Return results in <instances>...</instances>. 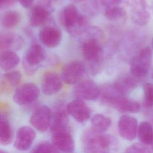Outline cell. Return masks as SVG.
Instances as JSON below:
<instances>
[{"mask_svg":"<svg viewBox=\"0 0 153 153\" xmlns=\"http://www.w3.org/2000/svg\"><path fill=\"white\" fill-rule=\"evenodd\" d=\"M100 97L105 104L122 113L134 114L140 110V105L138 102L120 93L113 84L105 85L100 88Z\"/></svg>","mask_w":153,"mask_h":153,"instance_id":"6da1fadb","label":"cell"},{"mask_svg":"<svg viewBox=\"0 0 153 153\" xmlns=\"http://www.w3.org/2000/svg\"><path fill=\"white\" fill-rule=\"evenodd\" d=\"M81 142L85 153H112L118 143L113 136L96 132L91 128L83 133Z\"/></svg>","mask_w":153,"mask_h":153,"instance_id":"7a4b0ae2","label":"cell"},{"mask_svg":"<svg viewBox=\"0 0 153 153\" xmlns=\"http://www.w3.org/2000/svg\"><path fill=\"white\" fill-rule=\"evenodd\" d=\"M59 20L63 27L74 36L82 35L90 27L88 19L79 13L75 5L72 4L66 5L62 9Z\"/></svg>","mask_w":153,"mask_h":153,"instance_id":"3957f363","label":"cell"},{"mask_svg":"<svg viewBox=\"0 0 153 153\" xmlns=\"http://www.w3.org/2000/svg\"><path fill=\"white\" fill-rule=\"evenodd\" d=\"M81 50L87 68L93 75L98 74L103 59V50L99 41L93 37L86 39L82 44Z\"/></svg>","mask_w":153,"mask_h":153,"instance_id":"277c9868","label":"cell"},{"mask_svg":"<svg viewBox=\"0 0 153 153\" xmlns=\"http://www.w3.org/2000/svg\"><path fill=\"white\" fill-rule=\"evenodd\" d=\"M152 60V50L149 47L142 48L130 60V74L140 79L149 72Z\"/></svg>","mask_w":153,"mask_h":153,"instance_id":"5b68a950","label":"cell"},{"mask_svg":"<svg viewBox=\"0 0 153 153\" xmlns=\"http://www.w3.org/2000/svg\"><path fill=\"white\" fill-rule=\"evenodd\" d=\"M53 11L51 0H38L29 13L30 25L33 27L46 26L51 20Z\"/></svg>","mask_w":153,"mask_h":153,"instance_id":"8992f818","label":"cell"},{"mask_svg":"<svg viewBox=\"0 0 153 153\" xmlns=\"http://www.w3.org/2000/svg\"><path fill=\"white\" fill-rule=\"evenodd\" d=\"M87 66L82 61L73 60L67 63L61 72L62 79L68 84H77L86 74Z\"/></svg>","mask_w":153,"mask_h":153,"instance_id":"52a82bcc","label":"cell"},{"mask_svg":"<svg viewBox=\"0 0 153 153\" xmlns=\"http://www.w3.org/2000/svg\"><path fill=\"white\" fill-rule=\"evenodd\" d=\"M39 96V89L34 83L26 82L18 86L13 94V100L18 105H26L34 102Z\"/></svg>","mask_w":153,"mask_h":153,"instance_id":"ba28073f","label":"cell"},{"mask_svg":"<svg viewBox=\"0 0 153 153\" xmlns=\"http://www.w3.org/2000/svg\"><path fill=\"white\" fill-rule=\"evenodd\" d=\"M73 94L76 99L94 100L100 97V88L92 80H82L74 87Z\"/></svg>","mask_w":153,"mask_h":153,"instance_id":"9c48e42d","label":"cell"},{"mask_svg":"<svg viewBox=\"0 0 153 153\" xmlns=\"http://www.w3.org/2000/svg\"><path fill=\"white\" fill-rule=\"evenodd\" d=\"M130 13L131 20L139 26L148 24L151 18L146 0H130Z\"/></svg>","mask_w":153,"mask_h":153,"instance_id":"30bf717a","label":"cell"},{"mask_svg":"<svg viewBox=\"0 0 153 153\" xmlns=\"http://www.w3.org/2000/svg\"><path fill=\"white\" fill-rule=\"evenodd\" d=\"M51 118L52 114L50 108L42 105L33 111L30 118V123L38 131L44 132L50 127Z\"/></svg>","mask_w":153,"mask_h":153,"instance_id":"8fae6325","label":"cell"},{"mask_svg":"<svg viewBox=\"0 0 153 153\" xmlns=\"http://www.w3.org/2000/svg\"><path fill=\"white\" fill-rule=\"evenodd\" d=\"M138 127L136 119L130 115H122L118 121V132L120 136L127 140L131 141L136 138Z\"/></svg>","mask_w":153,"mask_h":153,"instance_id":"7c38bea8","label":"cell"},{"mask_svg":"<svg viewBox=\"0 0 153 153\" xmlns=\"http://www.w3.org/2000/svg\"><path fill=\"white\" fill-rule=\"evenodd\" d=\"M66 109L68 114L79 123L85 122L91 116V110L83 100H71L67 104Z\"/></svg>","mask_w":153,"mask_h":153,"instance_id":"4fadbf2b","label":"cell"},{"mask_svg":"<svg viewBox=\"0 0 153 153\" xmlns=\"http://www.w3.org/2000/svg\"><path fill=\"white\" fill-rule=\"evenodd\" d=\"M52 143L58 150L66 152H72L75 149V142L70 130H60L51 133Z\"/></svg>","mask_w":153,"mask_h":153,"instance_id":"5bb4252c","label":"cell"},{"mask_svg":"<svg viewBox=\"0 0 153 153\" xmlns=\"http://www.w3.org/2000/svg\"><path fill=\"white\" fill-rule=\"evenodd\" d=\"M36 137L35 130L29 126H23L17 131L14 141V147L19 151L28 150L32 146Z\"/></svg>","mask_w":153,"mask_h":153,"instance_id":"9a60e30c","label":"cell"},{"mask_svg":"<svg viewBox=\"0 0 153 153\" xmlns=\"http://www.w3.org/2000/svg\"><path fill=\"white\" fill-rule=\"evenodd\" d=\"M61 31L56 27L50 25L44 26L39 33L41 42L48 48H54L59 45L62 40Z\"/></svg>","mask_w":153,"mask_h":153,"instance_id":"2e32d148","label":"cell"},{"mask_svg":"<svg viewBox=\"0 0 153 153\" xmlns=\"http://www.w3.org/2000/svg\"><path fill=\"white\" fill-rule=\"evenodd\" d=\"M62 87V78L59 75L52 71L44 74L41 83L42 92L48 96L58 93Z\"/></svg>","mask_w":153,"mask_h":153,"instance_id":"e0dca14e","label":"cell"},{"mask_svg":"<svg viewBox=\"0 0 153 153\" xmlns=\"http://www.w3.org/2000/svg\"><path fill=\"white\" fill-rule=\"evenodd\" d=\"M24 44V39L17 33L7 32L1 35L0 48L1 50L15 51L20 50Z\"/></svg>","mask_w":153,"mask_h":153,"instance_id":"ac0fdd59","label":"cell"},{"mask_svg":"<svg viewBox=\"0 0 153 153\" xmlns=\"http://www.w3.org/2000/svg\"><path fill=\"white\" fill-rule=\"evenodd\" d=\"M45 51L44 48L39 44L34 42L29 47L23 63L28 65L38 67V65L45 59Z\"/></svg>","mask_w":153,"mask_h":153,"instance_id":"d6986e66","label":"cell"},{"mask_svg":"<svg viewBox=\"0 0 153 153\" xmlns=\"http://www.w3.org/2000/svg\"><path fill=\"white\" fill-rule=\"evenodd\" d=\"M139 80L131 74L124 75L120 76L113 85L116 90L121 94L126 95L134 90L139 82Z\"/></svg>","mask_w":153,"mask_h":153,"instance_id":"ffe728a7","label":"cell"},{"mask_svg":"<svg viewBox=\"0 0 153 153\" xmlns=\"http://www.w3.org/2000/svg\"><path fill=\"white\" fill-rule=\"evenodd\" d=\"M20 62V57L12 51H3L0 56V65L2 70L10 71L15 68Z\"/></svg>","mask_w":153,"mask_h":153,"instance_id":"44dd1931","label":"cell"},{"mask_svg":"<svg viewBox=\"0 0 153 153\" xmlns=\"http://www.w3.org/2000/svg\"><path fill=\"white\" fill-rule=\"evenodd\" d=\"M137 136L140 142L145 145H152L153 143V127L147 122H142L138 127Z\"/></svg>","mask_w":153,"mask_h":153,"instance_id":"7402d4cb","label":"cell"},{"mask_svg":"<svg viewBox=\"0 0 153 153\" xmlns=\"http://www.w3.org/2000/svg\"><path fill=\"white\" fill-rule=\"evenodd\" d=\"M111 119L102 114H95L91 119V129L99 133H103L106 131L111 126Z\"/></svg>","mask_w":153,"mask_h":153,"instance_id":"603a6c76","label":"cell"},{"mask_svg":"<svg viewBox=\"0 0 153 153\" xmlns=\"http://www.w3.org/2000/svg\"><path fill=\"white\" fill-rule=\"evenodd\" d=\"M13 130L5 115H1L0 126V142L2 145L11 143L13 140Z\"/></svg>","mask_w":153,"mask_h":153,"instance_id":"cb8c5ba5","label":"cell"},{"mask_svg":"<svg viewBox=\"0 0 153 153\" xmlns=\"http://www.w3.org/2000/svg\"><path fill=\"white\" fill-rule=\"evenodd\" d=\"M20 20V14L13 10H10L4 13L1 18V25L6 29H11L16 27Z\"/></svg>","mask_w":153,"mask_h":153,"instance_id":"d4e9b609","label":"cell"},{"mask_svg":"<svg viewBox=\"0 0 153 153\" xmlns=\"http://www.w3.org/2000/svg\"><path fill=\"white\" fill-rule=\"evenodd\" d=\"M22 75L19 71H11L5 73L2 78L1 87H14L17 85L21 80Z\"/></svg>","mask_w":153,"mask_h":153,"instance_id":"484cf974","label":"cell"},{"mask_svg":"<svg viewBox=\"0 0 153 153\" xmlns=\"http://www.w3.org/2000/svg\"><path fill=\"white\" fill-rule=\"evenodd\" d=\"M103 12L105 17L109 21H117L123 19L126 16V10L121 6L109 7Z\"/></svg>","mask_w":153,"mask_h":153,"instance_id":"4316f807","label":"cell"},{"mask_svg":"<svg viewBox=\"0 0 153 153\" xmlns=\"http://www.w3.org/2000/svg\"><path fill=\"white\" fill-rule=\"evenodd\" d=\"M143 104L148 108L153 107V84L146 82L143 85Z\"/></svg>","mask_w":153,"mask_h":153,"instance_id":"83f0119b","label":"cell"},{"mask_svg":"<svg viewBox=\"0 0 153 153\" xmlns=\"http://www.w3.org/2000/svg\"><path fill=\"white\" fill-rule=\"evenodd\" d=\"M59 151L53 144L44 142L36 145L31 153H60Z\"/></svg>","mask_w":153,"mask_h":153,"instance_id":"f1b7e54d","label":"cell"},{"mask_svg":"<svg viewBox=\"0 0 153 153\" xmlns=\"http://www.w3.org/2000/svg\"><path fill=\"white\" fill-rule=\"evenodd\" d=\"M123 0H93V4L97 11L103 10V11L112 7L120 6Z\"/></svg>","mask_w":153,"mask_h":153,"instance_id":"f546056e","label":"cell"},{"mask_svg":"<svg viewBox=\"0 0 153 153\" xmlns=\"http://www.w3.org/2000/svg\"><path fill=\"white\" fill-rule=\"evenodd\" d=\"M124 153H151L146 146L143 143H135L129 146Z\"/></svg>","mask_w":153,"mask_h":153,"instance_id":"4dcf8cb0","label":"cell"},{"mask_svg":"<svg viewBox=\"0 0 153 153\" xmlns=\"http://www.w3.org/2000/svg\"><path fill=\"white\" fill-rule=\"evenodd\" d=\"M16 0H1L0 1V7L1 9L7 8L12 6L15 3Z\"/></svg>","mask_w":153,"mask_h":153,"instance_id":"1f68e13d","label":"cell"},{"mask_svg":"<svg viewBox=\"0 0 153 153\" xmlns=\"http://www.w3.org/2000/svg\"><path fill=\"white\" fill-rule=\"evenodd\" d=\"M21 5L25 8H29L32 6L35 0H17Z\"/></svg>","mask_w":153,"mask_h":153,"instance_id":"d6a6232c","label":"cell"},{"mask_svg":"<svg viewBox=\"0 0 153 153\" xmlns=\"http://www.w3.org/2000/svg\"><path fill=\"white\" fill-rule=\"evenodd\" d=\"M75 1H77V2H85V1H87L88 0H74Z\"/></svg>","mask_w":153,"mask_h":153,"instance_id":"836d02e7","label":"cell"},{"mask_svg":"<svg viewBox=\"0 0 153 153\" xmlns=\"http://www.w3.org/2000/svg\"><path fill=\"white\" fill-rule=\"evenodd\" d=\"M0 153H6V152H4V151L1 150V152H0Z\"/></svg>","mask_w":153,"mask_h":153,"instance_id":"e575fe53","label":"cell"},{"mask_svg":"<svg viewBox=\"0 0 153 153\" xmlns=\"http://www.w3.org/2000/svg\"><path fill=\"white\" fill-rule=\"evenodd\" d=\"M152 47H153V38H152Z\"/></svg>","mask_w":153,"mask_h":153,"instance_id":"d590c367","label":"cell"},{"mask_svg":"<svg viewBox=\"0 0 153 153\" xmlns=\"http://www.w3.org/2000/svg\"><path fill=\"white\" fill-rule=\"evenodd\" d=\"M152 149H153V143H152Z\"/></svg>","mask_w":153,"mask_h":153,"instance_id":"8d00e7d4","label":"cell"},{"mask_svg":"<svg viewBox=\"0 0 153 153\" xmlns=\"http://www.w3.org/2000/svg\"><path fill=\"white\" fill-rule=\"evenodd\" d=\"M152 78H153V74H152Z\"/></svg>","mask_w":153,"mask_h":153,"instance_id":"74e56055","label":"cell"}]
</instances>
